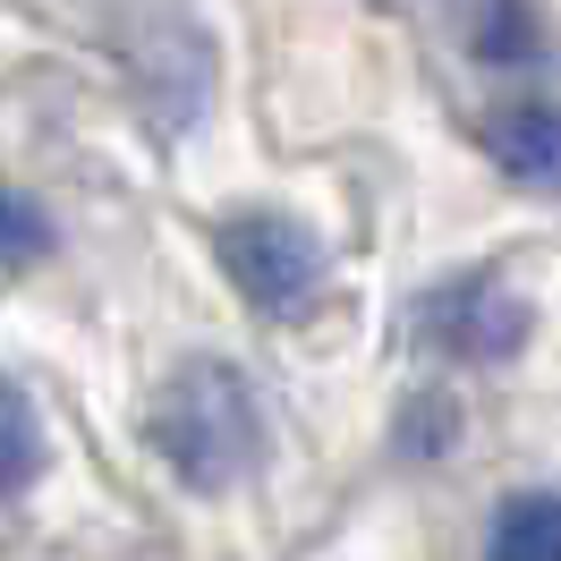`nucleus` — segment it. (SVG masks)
<instances>
[{
  "label": "nucleus",
  "instance_id": "obj_3",
  "mask_svg": "<svg viewBox=\"0 0 561 561\" xmlns=\"http://www.w3.org/2000/svg\"><path fill=\"white\" fill-rule=\"evenodd\" d=\"M409 332H417L425 350H443V357L502 366V357L527 350L536 316H527V298L502 273H451V280H434L417 307H409Z\"/></svg>",
  "mask_w": 561,
  "mask_h": 561
},
{
  "label": "nucleus",
  "instance_id": "obj_5",
  "mask_svg": "<svg viewBox=\"0 0 561 561\" xmlns=\"http://www.w3.org/2000/svg\"><path fill=\"white\" fill-rule=\"evenodd\" d=\"M485 561H561V485H527L493 511Z\"/></svg>",
  "mask_w": 561,
  "mask_h": 561
},
{
  "label": "nucleus",
  "instance_id": "obj_6",
  "mask_svg": "<svg viewBox=\"0 0 561 561\" xmlns=\"http://www.w3.org/2000/svg\"><path fill=\"white\" fill-rule=\"evenodd\" d=\"M477 60H485V69H536V60H545V26H536L527 0H485V18H477Z\"/></svg>",
  "mask_w": 561,
  "mask_h": 561
},
{
  "label": "nucleus",
  "instance_id": "obj_7",
  "mask_svg": "<svg viewBox=\"0 0 561 561\" xmlns=\"http://www.w3.org/2000/svg\"><path fill=\"white\" fill-rule=\"evenodd\" d=\"M35 477H43V417H35V400L0 375V493L35 485Z\"/></svg>",
  "mask_w": 561,
  "mask_h": 561
},
{
  "label": "nucleus",
  "instance_id": "obj_8",
  "mask_svg": "<svg viewBox=\"0 0 561 561\" xmlns=\"http://www.w3.org/2000/svg\"><path fill=\"white\" fill-rule=\"evenodd\" d=\"M51 255V221H43L35 196H18V187H0V273H18V264H43Z\"/></svg>",
  "mask_w": 561,
  "mask_h": 561
},
{
  "label": "nucleus",
  "instance_id": "obj_2",
  "mask_svg": "<svg viewBox=\"0 0 561 561\" xmlns=\"http://www.w3.org/2000/svg\"><path fill=\"white\" fill-rule=\"evenodd\" d=\"M213 255L255 316H298L323 289V239L298 213H230L213 230Z\"/></svg>",
  "mask_w": 561,
  "mask_h": 561
},
{
  "label": "nucleus",
  "instance_id": "obj_1",
  "mask_svg": "<svg viewBox=\"0 0 561 561\" xmlns=\"http://www.w3.org/2000/svg\"><path fill=\"white\" fill-rule=\"evenodd\" d=\"M153 451L187 493H230L264 459V391L247 383V366L230 357H187L171 366V383L153 391Z\"/></svg>",
  "mask_w": 561,
  "mask_h": 561
},
{
  "label": "nucleus",
  "instance_id": "obj_4",
  "mask_svg": "<svg viewBox=\"0 0 561 561\" xmlns=\"http://www.w3.org/2000/svg\"><path fill=\"white\" fill-rule=\"evenodd\" d=\"M485 153H493V171L519 179V187H561V103H545V94L502 103L485 119Z\"/></svg>",
  "mask_w": 561,
  "mask_h": 561
}]
</instances>
